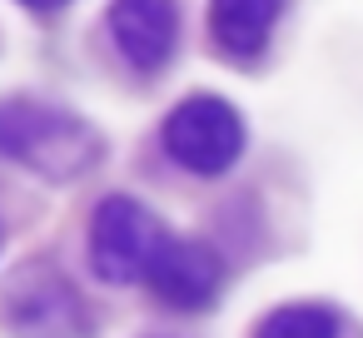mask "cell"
I'll return each instance as SVG.
<instances>
[{"label":"cell","instance_id":"obj_6","mask_svg":"<svg viewBox=\"0 0 363 338\" xmlns=\"http://www.w3.org/2000/svg\"><path fill=\"white\" fill-rule=\"evenodd\" d=\"M145 278L155 283V293L164 303H174V308H204V303L219 298L224 269H219L214 249H204L194 239H169L164 234V244H160V254H155V264H150Z\"/></svg>","mask_w":363,"mask_h":338},{"label":"cell","instance_id":"obj_2","mask_svg":"<svg viewBox=\"0 0 363 338\" xmlns=\"http://www.w3.org/2000/svg\"><path fill=\"white\" fill-rule=\"evenodd\" d=\"M164 150L179 169L214 179L234 169V159L244 154V120L219 95H189L164 120Z\"/></svg>","mask_w":363,"mask_h":338},{"label":"cell","instance_id":"obj_4","mask_svg":"<svg viewBox=\"0 0 363 338\" xmlns=\"http://www.w3.org/2000/svg\"><path fill=\"white\" fill-rule=\"evenodd\" d=\"M6 318L30 338H55V333H75L85 323V308L65 274H55L50 264H30L6 288Z\"/></svg>","mask_w":363,"mask_h":338},{"label":"cell","instance_id":"obj_3","mask_svg":"<svg viewBox=\"0 0 363 338\" xmlns=\"http://www.w3.org/2000/svg\"><path fill=\"white\" fill-rule=\"evenodd\" d=\"M164 244V224L130 194H110L90 224V264L105 283H135L150 274Z\"/></svg>","mask_w":363,"mask_h":338},{"label":"cell","instance_id":"obj_5","mask_svg":"<svg viewBox=\"0 0 363 338\" xmlns=\"http://www.w3.org/2000/svg\"><path fill=\"white\" fill-rule=\"evenodd\" d=\"M110 35L135 70H164L179 45V6L174 0H115Z\"/></svg>","mask_w":363,"mask_h":338},{"label":"cell","instance_id":"obj_8","mask_svg":"<svg viewBox=\"0 0 363 338\" xmlns=\"http://www.w3.org/2000/svg\"><path fill=\"white\" fill-rule=\"evenodd\" d=\"M259 338H338V318L323 303H284L259 323Z\"/></svg>","mask_w":363,"mask_h":338},{"label":"cell","instance_id":"obj_7","mask_svg":"<svg viewBox=\"0 0 363 338\" xmlns=\"http://www.w3.org/2000/svg\"><path fill=\"white\" fill-rule=\"evenodd\" d=\"M279 16H284V0H209V35L224 60L244 65L264 55Z\"/></svg>","mask_w":363,"mask_h":338},{"label":"cell","instance_id":"obj_9","mask_svg":"<svg viewBox=\"0 0 363 338\" xmlns=\"http://www.w3.org/2000/svg\"><path fill=\"white\" fill-rule=\"evenodd\" d=\"M21 6H35V11H55V6H65V0H21Z\"/></svg>","mask_w":363,"mask_h":338},{"label":"cell","instance_id":"obj_1","mask_svg":"<svg viewBox=\"0 0 363 338\" xmlns=\"http://www.w3.org/2000/svg\"><path fill=\"white\" fill-rule=\"evenodd\" d=\"M0 154L45 179H80L100 159V135L70 110L40 100H6L0 105Z\"/></svg>","mask_w":363,"mask_h":338}]
</instances>
